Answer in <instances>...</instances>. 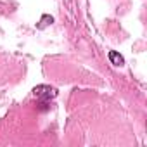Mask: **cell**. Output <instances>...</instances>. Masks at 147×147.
<instances>
[{"label": "cell", "mask_w": 147, "mask_h": 147, "mask_svg": "<svg viewBox=\"0 0 147 147\" xmlns=\"http://www.w3.org/2000/svg\"><path fill=\"white\" fill-rule=\"evenodd\" d=\"M33 95L38 100H50V99L57 97V88L50 87V85H38L33 88Z\"/></svg>", "instance_id": "1"}, {"label": "cell", "mask_w": 147, "mask_h": 147, "mask_svg": "<svg viewBox=\"0 0 147 147\" xmlns=\"http://www.w3.org/2000/svg\"><path fill=\"white\" fill-rule=\"evenodd\" d=\"M109 61H111V64H114V66H123L125 64V59H123V55L119 54V52H116V50H109Z\"/></svg>", "instance_id": "2"}, {"label": "cell", "mask_w": 147, "mask_h": 147, "mask_svg": "<svg viewBox=\"0 0 147 147\" xmlns=\"http://www.w3.org/2000/svg\"><path fill=\"white\" fill-rule=\"evenodd\" d=\"M52 23H54V18L49 16V14H43L42 19H40V23H38V30H43V28H47V26L52 24Z\"/></svg>", "instance_id": "3"}]
</instances>
